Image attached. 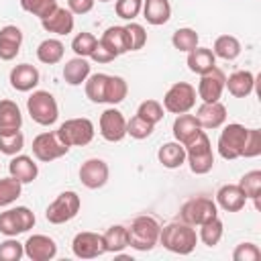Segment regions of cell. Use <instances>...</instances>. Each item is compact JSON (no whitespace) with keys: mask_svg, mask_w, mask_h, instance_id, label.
<instances>
[{"mask_svg":"<svg viewBox=\"0 0 261 261\" xmlns=\"http://www.w3.org/2000/svg\"><path fill=\"white\" fill-rule=\"evenodd\" d=\"M196 88L188 82H175L163 96V110L171 114L190 112L196 106Z\"/></svg>","mask_w":261,"mask_h":261,"instance_id":"9","label":"cell"},{"mask_svg":"<svg viewBox=\"0 0 261 261\" xmlns=\"http://www.w3.org/2000/svg\"><path fill=\"white\" fill-rule=\"evenodd\" d=\"M124 29H126L128 39H130V51H139V49H143L145 43H147V31H145V27L139 24V22H133V20H130L128 24H124Z\"/></svg>","mask_w":261,"mask_h":261,"instance_id":"49","label":"cell"},{"mask_svg":"<svg viewBox=\"0 0 261 261\" xmlns=\"http://www.w3.org/2000/svg\"><path fill=\"white\" fill-rule=\"evenodd\" d=\"M157 159L163 167L167 169H177L186 163V147L177 141H169V143H163L157 151Z\"/></svg>","mask_w":261,"mask_h":261,"instance_id":"29","label":"cell"},{"mask_svg":"<svg viewBox=\"0 0 261 261\" xmlns=\"http://www.w3.org/2000/svg\"><path fill=\"white\" fill-rule=\"evenodd\" d=\"M186 161H188L192 173H196V175H204V173L212 171V167H214V151L204 153V155H192V157H186Z\"/></svg>","mask_w":261,"mask_h":261,"instance_id":"46","label":"cell"},{"mask_svg":"<svg viewBox=\"0 0 261 261\" xmlns=\"http://www.w3.org/2000/svg\"><path fill=\"white\" fill-rule=\"evenodd\" d=\"M22 149H24V135L20 130L12 135H0V153L12 157V155H18Z\"/></svg>","mask_w":261,"mask_h":261,"instance_id":"44","label":"cell"},{"mask_svg":"<svg viewBox=\"0 0 261 261\" xmlns=\"http://www.w3.org/2000/svg\"><path fill=\"white\" fill-rule=\"evenodd\" d=\"M96 0H67V8L73 14H88L94 8Z\"/></svg>","mask_w":261,"mask_h":261,"instance_id":"51","label":"cell"},{"mask_svg":"<svg viewBox=\"0 0 261 261\" xmlns=\"http://www.w3.org/2000/svg\"><path fill=\"white\" fill-rule=\"evenodd\" d=\"M159 245H163V249H167L175 255H190L198 245V232L192 224L173 220V222L161 226Z\"/></svg>","mask_w":261,"mask_h":261,"instance_id":"1","label":"cell"},{"mask_svg":"<svg viewBox=\"0 0 261 261\" xmlns=\"http://www.w3.org/2000/svg\"><path fill=\"white\" fill-rule=\"evenodd\" d=\"M186 63H188V69H190L192 73L202 75V73L210 71L212 67H216V55H214L212 49H208V47H196V49H192V51L188 53Z\"/></svg>","mask_w":261,"mask_h":261,"instance_id":"28","label":"cell"},{"mask_svg":"<svg viewBox=\"0 0 261 261\" xmlns=\"http://www.w3.org/2000/svg\"><path fill=\"white\" fill-rule=\"evenodd\" d=\"M35 212L27 206H16L0 212V232L4 237H18L35 226Z\"/></svg>","mask_w":261,"mask_h":261,"instance_id":"8","label":"cell"},{"mask_svg":"<svg viewBox=\"0 0 261 261\" xmlns=\"http://www.w3.org/2000/svg\"><path fill=\"white\" fill-rule=\"evenodd\" d=\"M171 130H173V139L177 143L188 145L202 130V126H200V122H198V118L194 114L184 112V114H175V120H173Z\"/></svg>","mask_w":261,"mask_h":261,"instance_id":"24","label":"cell"},{"mask_svg":"<svg viewBox=\"0 0 261 261\" xmlns=\"http://www.w3.org/2000/svg\"><path fill=\"white\" fill-rule=\"evenodd\" d=\"M90 59H92V61H96V63H110V61H114V59H116V55H114V53H110V51H108L104 45H100V41H98V45H96V49L92 51Z\"/></svg>","mask_w":261,"mask_h":261,"instance_id":"50","label":"cell"},{"mask_svg":"<svg viewBox=\"0 0 261 261\" xmlns=\"http://www.w3.org/2000/svg\"><path fill=\"white\" fill-rule=\"evenodd\" d=\"M22 126V114L16 102L12 100H0V135H12L20 130Z\"/></svg>","mask_w":261,"mask_h":261,"instance_id":"25","label":"cell"},{"mask_svg":"<svg viewBox=\"0 0 261 261\" xmlns=\"http://www.w3.org/2000/svg\"><path fill=\"white\" fill-rule=\"evenodd\" d=\"M239 188L245 192L247 200H253V206L259 210V208H261V204H259V196H261V171H259V169L247 171V173L241 177Z\"/></svg>","mask_w":261,"mask_h":261,"instance_id":"33","label":"cell"},{"mask_svg":"<svg viewBox=\"0 0 261 261\" xmlns=\"http://www.w3.org/2000/svg\"><path fill=\"white\" fill-rule=\"evenodd\" d=\"M198 41H200V35L194 29H190V27H181V29H177L171 35L173 49H177L181 53H190L192 49H196L198 47Z\"/></svg>","mask_w":261,"mask_h":261,"instance_id":"37","label":"cell"},{"mask_svg":"<svg viewBox=\"0 0 261 261\" xmlns=\"http://www.w3.org/2000/svg\"><path fill=\"white\" fill-rule=\"evenodd\" d=\"M216 216H218V206L212 198H206V196L190 198L179 208V220L192 226H200Z\"/></svg>","mask_w":261,"mask_h":261,"instance_id":"6","label":"cell"},{"mask_svg":"<svg viewBox=\"0 0 261 261\" xmlns=\"http://www.w3.org/2000/svg\"><path fill=\"white\" fill-rule=\"evenodd\" d=\"M55 133L61 139V143L71 149V147H86V145H90L92 139H94L96 128H94V122L90 118L77 116V118H67L65 122H61Z\"/></svg>","mask_w":261,"mask_h":261,"instance_id":"4","label":"cell"},{"mask_svg":"<svg viewBox=\"0 0 261 261\" xmlns=\"http://www.w3.org/2000/svg\"><path fill=\"white\" fill-rule=\"evenodd\" d=\"M96 45H98V39H96L92 33H77V35L73 37V41H71L73 53H75L77 57H86V59L92 55V51L96 49Z\"/></svg>","mask_w":261,"mask_h":261,"instance_id":"41","label":"cell"},{"mask_svg":"<svg viewBox=\"0 0 261 261\" xmlns=\"http://www.w3.org/2000/svg\"><path fill=\"white\" fill-rule=\"evenodd\" d=\"M8 173L12 177H16L20 184H31L39 175V165L35 163L33 157L18 153V155H12V159L8 163Z\"/></svg>","mask_w":261,"mask_h":261,"instance_id":"23","label":"cell"},{"mask_svg":"<svg viewBox=\"0 0 261 261\" xmlns=\"http://www.w3.org/2000/svg\"><path fill=\"white\" fill-rule=\"evenodd\" d=\"M20 194H22V184L16 177L12 175L0 177V208L14 204L20 198Z\"/></svg>","mask_w":261,"mask_h":261,"instance_id":"38","label":"cell"},{"mask_svg":"<svg viewBox=\"0 0 261 261\" xmlns=\"http://www.w3.org/2000/svg\"><path fill=\"white\" fill-rule=\"evenodd\" d=\"M243 47H241V41L234 37V35H220L216 37L214 45H212V53L224 61H232L241 55Z\"/></svg>","mask_w":261,"mask_h":261,"instance_id":"31","label":"cell"},{"mask_svg":"<svg viewBox=\"0 0 261 261\" xmlns=\"http://www.w3.org/2000/svg\"><path fill=\"white\" fill-rule=\"evenodd\" d=\"M98 2H110V0H98Z\"/></svg>","mask_w":261,"mask_h":261,"instance_id":"52","label":"cell"},{"mask_svg":"<svg viewBox=\"0 0 261 261\" xmlns=\"http://www.w3.org/2000/svg\"><path fill=\"white\" fill-rule=\"evenodd\" d=\"M27 112L31 118L41 126H51L59 118V106L51 92L47 90H35L27 98Z\"/></svg>","mask_w":261,"mask_h":261,"instance_id":"3","label":"cell"},{"mask_svg":"<svg viewBox=\"0 0 261 261\" xmlns=\"http://www.w3.org/2000/svg\"><path fill=\"white\" fill-rule=\"evenodd\" d=\"M104 239V249L106 253H120L128 247V228L122 224H112L106 228V232L102 234Z\"/></svg>","mask_w":261,"mask_h":261,"instance_id":"30","label":"cell"},{"mask_svg":"<svg viewBox=\"0 0 261 261\" xmlns=\"http://www.w3.org/2000/svg\"><path fill=\"white\" fill-rule=\"evenodd\" d=\"M128 94V84L124 77L120 75H108L106 80V92H104V102L114 106V104H120Z\"/></svg>","mask_w":261,"mask_h":261,"instance_id":"34","label":"cell"},{"mask_svg":"<svg viewBox=\"0 0 261 261\" xmlns=\"http://www.w3.org/2000/svg\"><path fill=\"white\" fill-rule=\"evenodd\" d=\"M247 139V126H243L241 122H228L222 126L220 135H218V155L224 161H234L243 155V145Z\"/></svg>","mask_w":261,"mask_h":261,"instance_id":"5","label":"cell"},{"mask_svg":"<svg viewBox=\"0 0 261 261\" xmlns=\"http://www.w3.org/2000/svg\"><path fill=\"white\" fill-rule=\"evenodd\" d=\"M163 112H165L163 110V104L159 100H153V98L143 100L139 104V108H137V116H141L143 120H147L151 124H157L159 120H163V116H165Z\"/></svg>","mask_w":261,"mask_h":261,"instance_id":"40","label":"cell"},{"mask_svg":"<svg viewBox=\"0 0 261 261\" xmlns=\"http://www.w3.org/2000/svg\"><path fill=\"white\" fill-rule=\"evenodd\" d=\"M41 27L43 31L47 33H53V35H69L75 27V18H73V12L69 8H63V6H57L47 18L41 20Z\"/></svg>","mask_w":261,"mask_h":261,"instance_id":"16","label":"cell"},{"mask_svg":"<svg viewBox=\"0 0 261 261\" xmlns=\"http://www.w3.org/2000/svg\"><path fill=\"white\" fill-rule=\"evenodd\" d=\"M98 41H100V45H104V47H106L110 53H114L116 57H120V55H124V53L130 51L128 33H126L124 27H118V24L108 27V29L102 33V37H100Z\"/></svg>","mask_w":261,"mask_h":261,"instance_id":"20","label":"cell"},{"mask_svg":"<svg viewBox=\"0 0 261 261\" xmlns=\"http://www.w3.org/2000/svg\"><path fill=\"white\" fill-rule=\"evenodd\" d=\"M22 45V31L16 24H6L0 29V59L12 61L20 53Z\"/></svg>","mask_w":261,"mask_h":261,"instance_id":"22","label":"cell"},{"mask_svg":"<svg viewBox=\"0 0 261 261\" xmlns=\"http://www.w3.org/2000/svg\"><path fill=\"white\" fill-rule=\"evenodd\" d=\"M108 175H110V169H108V163L104 159H98V157H92V159H86L80 167V181L88 188V190H98V188H104L106 181H108Z\"/></svg>","mask_w":261,"mask_h":261,"instance_id":"14","label":"cell"},{"mask_svg":"<svg viewBox=\"0 0 261 261\" xmlns=\"http://www.w3.org/2000/svg\"><path fill=\"white\" fill-rule=\"evenodd\" d=\"M106 80L108 73H90L88 80L84 82V90L90 102L102 104L104 102V92H106Z\"/></svg>","mask_w":261,"mask_h":261,"instance_id":"35","label":"cell"},{"mask_svg":"<svg viewBox=\"0 0 261 261\" xmlns=\"http://www.w3.org/2000/svg\"><path fill=\"white\" fill-rule=\"evenodd\" d=\"M128 228V247L135 251H151L155 245H159V232L161 224L153 214H139L133 218Z\"/></svg>","mask_w":261,"mask_h":261,"instance_id":"2","label":"cell"},{"mask_svg":"<svg viewBox=\"0 0 261 261\" xmlns=\"http://www.w3.org/2000/svg\"><path fill=\"white\" fill-rule=\"evenodd\" d=\"M141 12L149 24L161 27L171 18V4L169 0H143Z\"/></svg>","mask_w":261,"mask_h":261,"instance_id":"26","label":"cell"},{"mask_svg":"<svg viewBox=\"0 0 261 261\" xmlns=\"http://www.w3.org/2000/svg\"><path fill=\"white\" fill-rule=\"evenodd\" d=\"M261 155V130L259 128H247V139L243 145V155L247 159L259 157Z\"/></svg>","mask_w":261,"mask_h":261,"instance_id":"47","label":"cell"},{"mask_svg":"<svg viewBox=\"0 0 261 261\" xmlns=\"http://www.w3.org/2000/svg\"><path fill=\"white\" fill-rule=\"evenodd\" d=\"M153 130H155V124L143 120V118L137 116V114H135L130 120H126V135L133 137V139H137V141H143V139L151 137Z\"/></svg>","mask_w":261,"mask_h":261,"instance_id":"42","label":"cell"},{"mask_svg":"<svg viewBox=\"0 0 261 261\" xmlns=\"http://www.w3.org/2000/svg\"><path fill=\"white\" fill-rule=\"evenodd\" d=\"M224 90H228L230 96L234 98H247L253 94L255 90V73L249 69H237L232 71L226 82H224Z\"/></svg>","mask_w":261,"mask_h":261,"instance_id":"21","label":"cell"},{"mask_svg":"<svg viewBox=\"0 0 261 261\" xmlns=\"http://www.w3.org/2000/svg\"><path fill=\"white\" fill-rule=\"evenodd\" d=\"M82 208V200L80 196L73 192V190H67V192H61L45 210V218L51 222V224H65L69 220H73L77 216Z\"/></svg>","mask_w":261,"mask_h":261,"instance_id":"7","label":"cell"},{"mask_svg":"<svg viewBox=\"0 0 261 261\" xmlns=\"http://www.w3.org/2000/svg\"><path fill=\"white\" fill-rule=\"evenodd\" d=\"M61 73H63L65 84H69V86H82L88 80V75L92 73V65H90V61L86 57H77L75 55L73 59L65 61Z\"/></svg>","mask_w":261,"mask_h":261,"instance_id":"27","label":"cell"},{"mask_svg":"<svg viewBox=\"0 0 261 261\" xmlns=\"http://www.w3.org/2000/svg\"><path fill=\"white\" fill-rule=\"evenodd\" d=\"M57 0H20V8L33 16H37L39 20L47 18L55 8H57Z\"/></svg>","mask_w":261,"mask_h":261,"instance_id":"39","label":"cell"},{"mask_svg":"<svg viewBox=\"0 0 261 261\" xmlns=\"http://www.w3.org/2000/svg\"><path fill=\"white\" fill-rule=\"evenodd\" d=\"M41 75H39V69L31 63H18L10 69V75H8V82L10 86L16 90V92H31L37 88Z\"/></svg>","mask_w":261,"mask_h":261,"instance_id":"17","label":"cell"},{"mask_svg":"<svg viewBox=\"0 0 261 261\" xmlns=\"http://www.w3.org/2000/svg\"><path fill=\"white\" fill-rule=\"evenodd\" d=\"M22 245L31 261H51L57 255V243L47 234H31Z\"/></svg>","mask_w":261,"mask_h":261,"instance_id":"15","label":"cell"},{"mask_svg":"<svg viewBox=\"0 0 261 261\" xmlns=\"http://www.w3.org/2000/svg\"><path fill=\"white\" fill-rule=\"evenodd\" d=\"M202 128H220L226 122V106L218 102H202L194 114Z\"/></svg>","mask_w":261,"mask_h":261,"instance_id":"19","label":"cell"},{"mask_svg":"<svg viewBox=\"0 0 261 261\" xmlns=\"http://www.w3.org/2000/svg\"><path fill=\"white\" fill-rule=\"evenodd\" d=\"M98 126H100L102 139L108 141V143H118V141H122V139L126 137V118H124V114H122L118 108H114V106L106 108V110L100 114Z\"/></svg>","mask_w":261,"mask_h":261,"instance_id":"11","label":"cell"},{"mask_svg":"<svg viewBox=\"0 0 261 261\" xmlns=\"http://www.w3.org/2000/svg\"><path fill=\"white\" fill-rule=\"evenodd\" d=\"M71 251L77 259H96L106 253L104 249V239L98 232L92 230H82L73 237L71 241Z\"/></svg>","mask_w":261,"mask_h":261,"instance_id":"12","label":"cell"},{"mask_svg":"<svg viewBox=\"0 0 261 261\" xmlns=\"http://www.w3.org/2000/svg\"><path fill=\"white\" fill-rule=\"evenodd\" d=\"M63 53H65V47L59 39H45L39 43L37 47V59L45 65H55L63 59Z\"/></svg>","mask_w":261,"mask_h":261,"instance_id":"32","label":"cell"},{"mask_svg":"<svg viewBox=\"0 0 261 261\" xmlns=\"http://www.w3.org/2000/svg\"><path fill=\"white\" fill-rule=\"evenodd\" d=\"M33 155L35 159L43 161V163H49V161H55L63 155H67L69 147L61 143V139L57 137L55 130H45L41 135H37L33 139Z\"/></svg>","mask_w":261,"mask_h":261,"instance_id":"10","label":"cell"},{"mask_svg":"<svg viewBox=\"0 0 261 261\" xmlns=\"http://www.w3.org/2000/svg\"><path fill=\"white\" fill-rule=\"evenodd\" d=\"M143 8V0H116L114 2V12L116 16H120L122 20H135L141 14Z\"/></svg>","mask_w":261,"mask_h":261,"instance_id":"45","label":"cell"},{"mask_svg":"<svg viewBox=\"0 0 261 261\" xmlns=\"http://www.w3.org/2000/svg\"><path fill=\"white\" fill-rule=\"evenodd\" d=\"M214 202L224 212H241L245 208V204H247V196L239 188V184H224V186L218 188Z\"/></svg>","mask_w":261,"mask_h":261,"instance_id":"18","label":"cell"},{"mask_svg":"<svg viewBox=\"0 0 261 261\" xmlns=\"http://www.w3.org/2000/svg\"><path fill=\"white\" fill-rule=\"evenodd\" d=\"M224 82H226V75L220 67H212L210 71L202 73L198 82V92H196L198 98L202 102H218L224 92Z\"/></svg>","mask_w":261,"mask_h":261,"instance_id":"13","label":"cell"},{"mask_svg":"<svg viewBox=\"0 0 261 261\" xmlns=\"http://www.w3.org/2000/svg\"><path fill=\"white\" fill-rule=\"evenodd\" d=\"M222 232H224V224L222 220L216 216L204 224H200V232H198V241H202L206 247H216L222 239Z\"/></svg>","mask_w":261,"mask_h":261,"instance_id":"36","label":"cell"},{"mask_svg":"<svg viewBox=\"0 0 261 261\" xmlns=\"http://www.w3.org/2000/svg\"><path fill=\"white\" fill-rule=\"evenodd\" d=\"M24 257V245L16 241V237H6L0 243V261H20Z\"/></svg>","mask_w":261,"mask_h":261,"instance_id":"43","label":"cell"},{"mask_svg":"<svg viewBox=\"0 0 261 261\" xmlns=\"http://www.w3.org/2000/svg\"><path fill=\"white\" fill-rule=\"evenodd\" d=\"M261 259V249L255 243H241L232 251V261H259Z\"/></svg>","mask_w":261,"mask_h":261,"instance_id":"48","label":"cell"}]
</instances>
